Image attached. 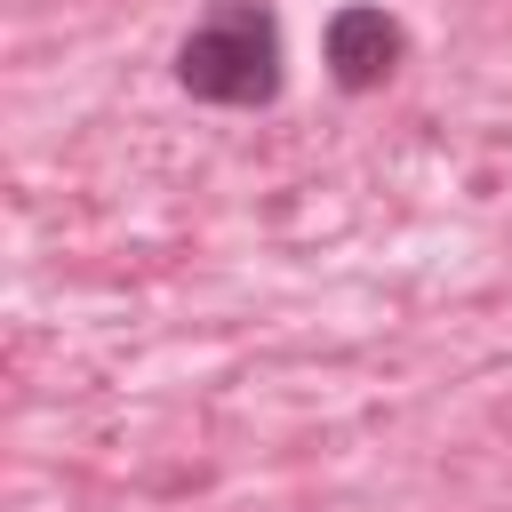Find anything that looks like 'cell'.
I'll list each match as a JSON object with an SVG mask.
<instances>
[{
    "label": "cell",
    "mask_w": 512,
    "mask_h": 512,
    "mask_svg": "<svg viewBox=\"0 0 512 512\" xmlns=\"http://www.w3.org/2000/svg\"><path fill=\"white\" fill-rule=\"evenodd\" d=\"M176 80H184V96L224 104V112L272 104V96H280V24H272V8H256V0H224L208 24L184 32V48H176Z\"/></svg>",
    "instance_id": "cell-1"
},
{
    "label": "cell",
    "mask_w": 512,
    "mask_h": 512,
    "mask_svg": "<svg viewBox=\"0 0 512 512\" xmlns=\"http://www.w3.org/2000/svg\"><path fill=\"white\" fill-rule=\"evenodd\" d=\"M320 56H328V80H336V88L368 96V88H384V80L400 72L408 32H400L392 8H376V0H344V8L328 16V32H320Z\"/></svg>",
    "instance_id": "cell-2"
}]
</instances>
